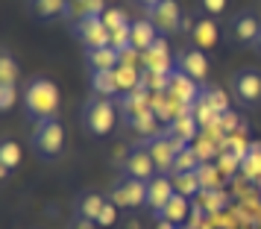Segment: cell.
<instances>
[{
    "label": "cell",
    "instance_id": "9a60e30c",
    "mask_svg": "<svg viewBox=\"0 0 261 229\" xmlns=\"http://www.w3.org/2000/svg\"><path fill=\"white\" fill-rule=\"evenodd\" d=\"M159 38H162V33H159V27H155L150 18H138V21H132V27H129V44H132V50L147 53Z\"/></svg>",
    "mask_w": 261,
    "mask_h": 229
},
{
    "label": "cell",
    "instance_id": "44dd1931",
    "mask_svg": "<svg viewBox=\"0 0 261 229\" xmlns=\"http://www.w3.org/2000/svg\"><path fill=\"white\" fill-rule=\"evenodd\" d=\"M18 62L12 59V53L9 50H3V56H0V83L3 85H18Z\"/></svg>",
    "mask_w": 261,
    "mask_h": 229
},
{
    "label": "cell",
    "instance_id": "cb8c5ba5",
    "mask_svg": "<svg viewBox=\"0 0 261 229\" xmlns=\"http://www.w3.org/2000/svg\"><path fill=\"white\" fill-rule=\"evenodd\" d=\"M200 12L208 18H220L226 12V0H200Z\"/></svg>",
    "mask_w": 261,
    "mask_h": 229
},
{
    "label": "cell",
    "instance_id": "ba28073f",
    "mask_svg": "<svg viewBox=\"0 0 261 229\" xmlns=\"http://www.w3.org/2000/svg\"><path fill=\"white\" fill-rule=\"evenodd\" d=\"M182 33H188V44L205 50V53L212 47H217V41H220V24H217V18H208V15L185 18Z\"/></svg>",
    "mask_w": 261,
    "mask_h": 229
},
{
    "label": "cell",
    "instance_id": "5b68a950",
    "mask_svg": "<svg viewBox=\"0 0 261 229\" xmlns=\"http://www.w3.org/2000/svg\"><path fill=\"white\" fill-rule=\"evenodd\" d=\"M173 62H176V71L185 73V77H188V80H194L197 85L208 80L212 62H208V53H205V50L194 47V44H182V47L176 50Z\"/></svg>",
    "mask_w": 261,
    "mask_h": 229
},
{
    "label": "cell",
    "instance_id": "3957f363",
    "mask_svg": "<svg viewBox=\"0 0 261 229\" xmlns=\"http://www.w3.org/2000/svg\"><path fill=\"white\" fill-rule=\"evenodd\" d=\"M30 147L41 162H56L65 153V126H62L59 115L47 118V121L33 123V133H30Z\"/></svg>",
    "mask_w": 261,
    "mask_h": 229
},
{
    "label": "cell",
    "instance_id": "8fae6325",
    "mask_svg": "<svg viewBox=\"0 0 261 229\" xmlns=\"http://www.w3.org/2000/svg\"><path fill=\"white\" fill-rule=\"evenodd\" d=\"M258 33H261V18L255 12H244L232 15V21H229V36L235 41L238 47H255V41H258Z\"/></svg>",
    "mask_w": 261,
    "mask_h": 229
},
{
    "label": "cell",
    "instance_id": "6da1fadb",
    "mask_svg": "<svg viewBox=\"0 0 261 229\" xmlns=\"http://www.w3.org/2000/svg\"><path fill=\"white\" fill-rule=\"evenodd\" d=\"M24 115L27 121H47V118H56L59 115V85L53 83L50 77H33L27 80L24 85Z\"/></svg>",
    "mask_w": 261,
    "mask_h": 229
},
{
    "label": "cell",
    "instance_id": "9c48e42d",
    "mask_svg": "<svg viewBox=\"0 0 261 229\" xmlns=\"http://www.w3.org/2000/svg\"><path fill=\"white\" fill-rule=\"evenodd\" d=\"M73 33L80 36L85 50L112 44V33H109V27L103 24V15H80L76 24H73Z\"/></svg>",
    "mask_w": 261,
    "mask_h": 229
},
{
    "label": "cell",
    "instance_id": "484cf974",
    "mask_svg": "<svg viewBox=\"0 0 261 229\" xmlns=\"http://www.w3.org/2000/svg\"><path fill=\"white\" fill-rule=\"evenodd\" d=\"M118 85L126 91V88H135L138 85V73L132 71V68H126V65H120L118 68Z\"/></svg>",
    "mask_w": 261,
    "mask_h": 229
},
{
    "label": "cell",
    "instance_id": "2e32d148",
    "mask_svg": "<svg viewBox=\"0 0 261 229\" xmlns=\"http://www.w3.org/2000/svg\"><path fill=\"white\" fill-rule=\"evenodd\" d=\"M106 203H109L106 194L83 191L80 197H76V203H73V215H76V217H88V220H94V223H97V217H100V212L106 209Z\"/></svg>",
    "mask_w": 261,
    "mask_h": 229
},
{
    "label": "cell",
    "instance_id": "603a6c76",
    "mask_svg": "<svg viewBox=\"0 0 261 229\" xmlns=\"http://www.w3.org/2000/svg\"><path fill=\"white\" fill-rule=\"evenodd\" d=\"M15 100H18V85H3L0 83V109L9 112V109L15 106Z\"/></svg>",
    "mask_w": 261,
    "mask_h": 229
},
{
    "label": "cell",
    "instance_id": "7a4b0ae2",
    "mask_svg": "<svg viewBox=\"0 0 261 229\" xmlns=\"http://www.w3.org/2000/svg\"><path fill=\"white\" fill-rule=\"evenodd\" d=\"M118 103L112 100V97H88L83 106V115H80V123H83V130L91 138H106L112 130H115V123H118Z\"/></svg>",
    "mask_w": 261,
    "mask_h": 229
},
{
    "label": "cell",
    "instance_id": "277c9868",
    "mask_svg": "<svg viewBox=\"0 0 261 229\" xmlns=\"http://www.w3.org/2000/svg\"><path fill=\"white\" fill-rule=\"evenodd\" d=\"M109 203H115L118 209H147V182L141 180H129V176H123V180H115L112 182V188L106 191Z\"/></svg>",
    "mask_w": 261,
    "mask_h": 229
},
{
    "label": "cell",
    "instance_id": "d4e9b609",
    "mask_svg": "<svg viewBox=\"0 0 261 229\" xmlns=\"http://www.w3.org/2000/svg\"><path fill=\"white\" fill-rule=\"evenodd\" d=\"M118 206L115 203H106V209L100 212V217H97V226L100 229H109V226H115V220H118Z\"/></svg>",
    "mask_w": 261,
    "mask_h": 229
},
{
    "label": "cell",
    "instance_id": "ffe728a7",
    "mask_svg": "<svg viewBox=\"0 0 261 229\" xmlns=\"http://www.w3.org/2000/svg\"><path fill=\"white\" fill-rule=\"evenodd\" d=\"M144 56H147V68H150V71H155V73L167 71V41H165V36L159 38V41H155Z\"/></svg>",
    "mask_w": 261,
    "mask_h": 229
},
{
    "label": "cell",
    "instance_id": "d6986e66",
    "mask_svg": "<svg viewBox=\"0 0 261 229\" xmlns=\"http://www.w3.org/2000/svg\"><path fill=\"white\" fill-rule=\"evenodd\" d=\"M0 168H3V176H9L15 168H21V144L9 135L0 144Z\"/></svg>",
    "mask_w": 261,
    "mask_h": 229
},
{
    "label": "cell",
    "instance_id": "8992f818",
    "mask_svg": "<svg viewBox=\"0 0 261 229\" xmlns=\"http://www.w3.org/2000/svg\"><path fill=\"white\" fill-rule=\"evenodd\" d=\"M120 173L123 176H129V180H141V182H150L153 176H159L162 170H159V165H155V156L150 153V147H132L129 153L123 156V162H120Z\"/></svg>",
    "mask_w": 261,
    "mask_h": 229
},
{
    "label": "cell",
    "instance_id": "83f0119b",
    "mask_svg": "<svg viewBox=\"0 0 261 229\" xmlns=\"http://www.w3.org/2000/svg\"><path fill=\"white\" fill-rule=\"evenodd\" d=\"M135 3H138L141 9H147V12H153V9L159 6V3H162V0H135Z\"/></svg>",
    "mask_w": 261,
    "mask_h": 229
},
{
    "label": "cell",
    "instance_id": "5bb4252c",
    "mask_svg": "<svg viewBox=\"0 0 261 229\" xmlns=\"http://www.w3.org/2000/svg\"><path fill=\"white\" fill-rule=\"evenodd\" d=\"M85 62H88L91 71H118L123 65V50H118L115 44L91 47V50H85Z\"/></svg>",
    "mask_w": 261,
    "mask_h": 229
},
{
    "label": "cell",
    "instance_id": "7402d4cb",
    "mask_svg": "<svg viewBox=\"0 0 261 229\" xmlns=\"http://www.w3.org/2000/svg\"><path fill=\"white\" fill-rule=\"evenodd\" d=\"M103 24H106L109 33L115 36V33H120V30H129L132 21H126V15L120 12V9H106V12H103Z\"/></svg>",
    "mask_w": 261,
    "mask_h": 229
},
{
    "label": "cell",
    "instance_id": "f1b7e54d",
    "mask_svg": "<svg viewBox=\"0 0 261 229\" xmlns=\"http://www.w3.org/2000/svg\"><path fill=\"white\" fill-rule=\"evenodd\" d=\"M255 47H258V50H261V33H258V41H255Z\"/></svg>",
    "mask_w": 261,
    "mask_h": 229
},
{
    "label": "cell",
    "instance_id": "30bf717a",
    "mask_svg": "<svg viewBox=\"0 0 261 229\" xmlns=\"http://www.w3.org/2000/svg\"><path fill=\"white\" fill-rule=\"evenodd\" d=\"M27 12L36 24H59L73 15L71 0H27Z\"/></svg>",
    "mask_w": 261,
    "mask_h": 229
},
{
    "label": "cell",
    "instance_id": "e0dca14e",
    "mask_svg": "<svg viewBox=\"0 0 261 229\" xmlns=\"http://www.w3.org/2000/svg\"><path fill=\"white\" fill-rule=\"evenodd\" d=\"M188 209H191V203H188V197L185 194H179L176 191V197L170 200V203L159 212V220L162 223H170V226H179V223H185V217H188Z\"/></svg>",
    "mask_w": 261,
    "mask_h": 229
},
{
    "label": "cell",
    "instance_id": "4fadbf2b",
    "mask_svg": "<svg viewBox=\"0 0 261 229\" xmlns=\"http://www.w3.org/2000/svg\"><path fill=\"white\" fill-rule=\"evenodd\" d=\"M173 197H176V182H173V176L159 173V176H153V180L147 182V209L153 215H159Z\"/></svg>",
    "mask_w": 261,
    "mask_h": 229
},
{
    "label": "cell",
    "instance_id": "ac0fdd59",
    "mask_svg": "<svg viewBox=\"0 0 261 229\" xmlns=\"http://www.w3.org/2000/svg\"><path fill=\"white\" fill-rule=\"evenodd\" d=\"M118 91V71H91V94L94 97H115Z\"/></svg>",
    "mask_w": 261,
    "mask_h": 229
},
{
    "label": "cell",
    "instance_id": "7c38bea8",
    "mask_svg": "<svg viewBox=\"0 0 261 229\" xmlns=\"http://www.w3.org/2000/svg\"><path fill=\"white\" fill-rule=\"evenodd\" d=\"M150 21L159 27V33H162V36L182 33V27H185V15H182L179 0H162L153 12H150Z\"/></svg>",
    "mask_w": 261,
    "mask_h": 229
},
{
    "label": "cell",
    "instance_id": "52a82bcc",
    "mask_svg": "<svg viewBox=\"0 0 261 229\" xmlns=\"http://www.w3.org/2000/svg\"><path fill=\"white\" fill-rule=\"evenodd\" d=\"M232 97L241 106H261V71L258 68H241L232 73Z\"/></svg>",
    "mask_w": 261,
    "mask_h": 229
},
{
    "label": "cell",
    "instance_id": "4316f807",
    "mask_svg": "<svg viewBox=\"0 0 261 229\" xmlns=\"http://www.w3.org/2000/svg\"><path fill=\"white\" fill-rule=\"evenodd\" d=\"M73 229H97L94 220H88V217H76L73 215Z\"/></svg>",
    "mask_w": 261,
    "mask_h": 229
}]
</instances>
